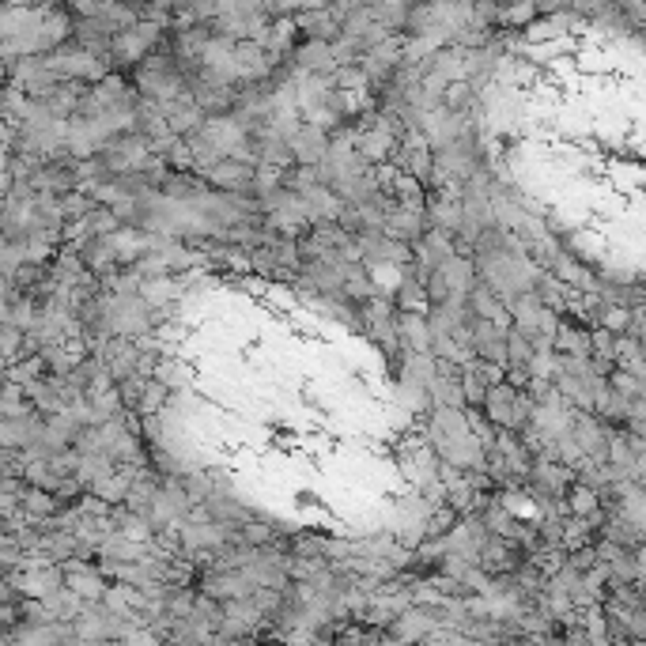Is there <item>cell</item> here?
<instances>
[{"label": "cell", "instance_id": "cell-1", "mask_svg": "<svg viewBox=\"0 0 646 646\" xmlns=\"http://www.w3.org/2000/svg\"><path fill=\"white\" fill-rule=\"evenodd\" d=\"M507 306H510V318H514V329H518L533 348H552V340H556V333H560V325H563L560 314H552L533 291L510 299Z\"/></svg>", "mask_w": 646, "mask_h": 646}, {"label": "cell", "instance_id": "cell-2", "mask_svg": "<svg viewBox=\"0 0 646 646\" xmlns=\"http://www.w3.org/2000/svg\"><path fill=\"white\" fill-rule=\"evenodd\" d=\"M257 182V167L254 163H242V159H223L216 167L204 174V186L212 193H223V197H250Z\"/></svg>", "mask_w": 646, "mask_h": 646}, {"label": "cell", "instance_id": "cell-3", "mask_svg": "<svg viewBox=\"0 0 646 646\" xmlns=\"http://www.w3.org/2000/svg\"><path fill=\"white\" fill-rule=\"evenodd\" d=\"M431 231V220H427V204H393L390 216H386V235L397 238V242H424V235Z\"/></svg>", "mask_w": 646, "mask_h": 646}, {"label": "cell", "instance_id": "cell-4", "mask_svg": "<svg viewBox=\"0 0 646 646\" xmlns=\"http://www.w3.org/2000/svg\"><path fill=\"white\" fill-rule=\"evenodd\" d=\"M291 68L299 76H337V53H333V42H303L295 46V53L288 57Z\"/></svg>", "mask_w": 646, "mask_h": 646}, {"label": "cell", "instance_id": "cell-5", "mask_svg": "<svg viewBox=\"0 0 646 646\" xmlns=\"http://www.w3.org/2000/svg\"><path fill=\"white\" fill-rule=\"evenodd\" d=\"M0 439H4V450H34L38 442L46 439V416L42 412H27L19 420H4L0 424Z\"/></svg>", "mask_w": 646, "mask_h": 646}, {"label": "cell", "instance_id": "cell-6", "mask_svg": "<svg viewBox=\"0 0 646 646\" xmlns=\"http://www.w3.org/2000/svg\"><path fill=\"white\" fill-rule=\"evenodd\" d=\"M102 363H106V371L114 382H129L136 378V367H140V348H136V340H125V337H110L106 344V352H102Z\"/></svg>", "mask_w": 646, "mask_h": 646}, {"label": "cell", "instance_id": "cell-7", "mask_svg": "<svg viewBox=\"0 0 646 646\" xmlns=\"http://www.w3.org/2000/svg\"><path fill=\"white\" fill-rule=\"evenodd\" d=\"M291 152H295L299 167H322L325 159H329V133L303 121V129L291 136Z\"/></svg>", "mask_w": 646, "mask_h": 646}, {"label": "cell", "instance_id": "cell-8", "mask_svg": "<svg viewBox=\"0 0 646 646\" xmlns=\"http://www.w3.org/2000/svg\"><path fill=\"white\" fill-rule=\"evenodd\" d=\"M295 27L303 34V42H337L344 34V23L333 16V8H310L295 19Z\"/></svg>", "mask_w": 646, "mask_h": 646}, {"label": "cell", "instance_id": "cell-9", "mask_svg": "<svg viewBox=\"0 0 646 646\" xmlns=\"http://www.w3.org/2000/svg\"><path fill=\"white\" fill-rule=\"evenodd\" d=\"M552 352L563 359H594V348H590V329L575 322H563L556 340H552Z\"/></svg>", "mask_w": 646, "mask_h": 646}, {"label": "cell", "instance_id": "cell-10", "mask_svg": "<svg viewBox=\"0 0 646 646\" xmlns=\"http://www.w3.org/2000/svg\"><path fill=\"white\" fill-rule=\"evenodd\" d=\"M397 329H401V344H405L408 356H431V322L420 318V314H401L397 318Z\"/></svg>", "mask_w": 646, "mask_h": 646}, {"label": "cell", "instance_id": "cell-11", "mask_svg": "<svg viewBox=\"0 0 646 646\" xmlns=\"http://www.w3.org/2000/svg\"><path fill=\"white\" fill-rule=\"evenodd\" d=\"M533 295L541 299L552 314H560V318H567V303H571V295L575 291L567 288V284H560L552 272H541V280H537V288H533Z\"/></svg>", "mask_w": 646, "mask_h": 646}, {"label": "cell", "instance_id": "cell-12", "mask_svg": "<svg viewBox=\"0 0 646 646\" xmlns=\"http://www.w3.org/2000/svg\"><path fill=\"white\" fill-rule=\"evenodd\" d=\"M68 575H65V586L68 590H72V594L76 597H102V590H106V586H102V575L99 571H91V567H84V563L80 560H72L65 567Z\"/></svg>", "mask_w": 646, "mask_h": 646}, {"label": "cell", "instance_id": "cell-13", "mask_svg": "<svg viewBox=\"0 0 646 646\" xmlns=\"http://www.w3.org/2000/svg\"><path fill=\"white\" fill-rule=\"evenodd\" d=\"M567 514L571 518H582V522H590L594 514H601L605 510V499H601V492H594V488H586V484H575L571 492H567Z\"/></svg>", "mask_w": 646, "mask_h": 646}, {"label": "cell", "instance_id": "cell-14", "mask_svg": "<svg viewBox=\"0 0 646 646\" xmlns=\"http://www.w3.org/2000/svg\"><path fill=\"white\" fill-rule=\"evenodd\" d=\"M461 390H465V405L469 408H480L484 412V405H488V393H492V386L484 382V374H480V367H476V359L465 367V374H461Z\"/></svg>", "mask_w": 646, "mask_h": 646}, {"label": "cell", "instance_id": "cell-15", "mask_svg": "<svg viewBox=\"0 0 646 646\" xmlns=\"http://www.w3.org/2000/svg\"><path fill=\"white\" fill-rule=\"evenodd\" d=\"M631 325H635V314H631V306H620V303H605V306H601L597 329H609L612 337H628Z\"/></svg>", "mask_w": 646, "mask_h": 646}, {"label": "cell", "instance_id": "cell-16", "mask_svg": "<svg viewBox=\"0 0 646 646\" xmlns=\"http://www.w3.org/2000/svg\"><path fill=\"white\" fill-rule=\"evenodd\" d=\"M170 401H174V393H170L159 378H152V382L144 386V397H140V405H136V416H140V420H152V416H159Z\"/></svg>", "mask_w": 646, "mask_h": 646}, {"label": "cell", "instance_id": "cell-17", "mask_svg": "<svg viewBox=\"0 0 646 646\" xmlns=\"http://www.w3.org/2000/svg\"><path fill=\"white\" fill-rule=\"evenodd\" d=\"M337 91H348V95H374V84L371 76L363 72V65H344L337 68Z\"/></svg>", "mask_w": 646, "mask_h": 646}, {"label": "cell", "instance_id": "cell-18", "mask_svg": "<svg viewBox=\"0 0 646 646\" xmlns=\"http://www.w3.org/2000/svg\"><path fill=\"white\" fill-rule=\"evenodd\" d=\"M476 87L473 84H450V91H446V99H442V106L450 110V114H473V106H476Z\"/></svg>", "mask_w": 646, "mask_h": 646}, {"label": "cell", "instance_id": "cell-19", "mask_svg": "<svg viewBox=\"0 0 646 646\" xmlns=\"http://www.w3.org/2000/svg\"><path fill=\"white\" fill-rule=\"evenodd\" d=\"M533 356H537V348H533L518 329H510L507 333V367H529V359Z\"/></svg>", "mask_w": 646, "mask_h": 646}]
</instances>
